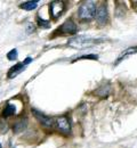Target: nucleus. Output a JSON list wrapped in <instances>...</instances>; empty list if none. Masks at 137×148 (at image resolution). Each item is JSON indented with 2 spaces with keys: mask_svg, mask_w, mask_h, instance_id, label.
<instances>
[{
  "mask_svg": "<svg viewBox=\"0 0 137 148\" xmlns=\"http://www.w3.org/2000/svg\"><path fill=\"white\" fill-rule=\"evenodd\" d=\"M103 42V39H95V38L86 37V36H78V37L71 38L69 40V46L74 47V48H81V47H86V46H90V45H95Z\"/></svg>",
  "mask_w": 137,
  "mask_h": 148,
  "instance_id": "f257e3e1",
  "label": "nucleus"
},
{
  "mask_svg": "<svg viewBox=\"0 0 137 148\" xmlns=\"http://www.w3.org/2000/svg\"><path fill=\"white\" fill-rule=\"evenodd\" d=\"M96 9H97V7H96L95 2H93V1L83 2L79 7V17L81 19H85V21L92 19L95 16V14H96Z\"/></svg>",
  "mask_w": 137,
  "mask_h": 148,
  "instance_id": "f03ea898",
  "label": "nucleus"
},
{
  "mask_svg": "<svg viewBox=\"0 0 137 148\" xmlns=\"http://www.w3.org/2000/svg\"><path fill=\"white\" fill-rule=\"evenodd\" d=\"M32 113L34 115V117L37 119V121L39 122L41 125L46 127V128H52L54 125V119L50 117V116H47L45 114H42L41 112L37 111V110H32Z\"/></svg>",
  "mask_w": 137,
  "mask_h": 148,
  "instance_id": "7ed1b4c3",
  "label": "nucleus"
},
{
  "mask_svg": "<svg viewBox=\"0 0 137 148\" xmlns=\"http://www.w3.org/2000/svg\"><path fill=\"white\" fill-rule=\"evenodd\" d=\"M56 125H57V129L62 132V133H65V134H69L71 132V123H70V120L63 115V116H59V119L56 120Z\"/></svg>",
  "mask_w": 137,
  "mask_h": 148,
  "instance_id": "20e7f679",
  "label": "nucleus"
},
{
  "mask_svg": "<svg viewBox=\"0 0 137 148\" xmlns=\"http://www.w3.org/2000/svg\"><path fill=\"white\" fill-rule=\"evenodd\" d=\"M95 17L99 24H105L109 19V12H107V8L105 5H101L98 6L97 9H96V14H95Z\"/></svg>",
  "mask_w": 137,
  "mask_h": 148,
  "instance_id": "39448f33",
  "label": "nucleus"
},
{
  "mask_svg": "<svg viewBox=\"0 0 137 148\" xmlns=\"http://www.w3.org/2000/svg\"><path fill=\"white\" fill-rule=\"evenodd\" d=\"M49 9L53 18H59L62 15V13L64 12V3L62 1H53L49 5Z\"/></svg>",
  "mask_w": 137,
  "mask_h": 148,
  "instance_id": "423d86ee",
  "label": "nucleus"
},
{
  "mask_svg": "<svg viewBox=\"0 0 137 148\" xmlns=\"http://www.w3.org/2000/svg\"><path fill=\"white\" fill-rule=\"evenodd\" d=\"M59 30H61L63 33H72V34H74V33H77L78 27H77L76 23H74L72 19H67V21H65V22L63 23V25L61 26Z\"/></svg>",
  "mask_w": 137,
  "mask_h": 148,
  "instance_id": "0eeeda50",
  "label": "nucleus"
},
{
  "mask_svg": "<svg viewBox=\"0 0 137 148\" xmlns=\"http://www.w3.org/2000/svg\"><path fill=\"white\" fill-rule=\"evenodd\" d=\"M28 127V119L26 117H22L19 121H16L14 123V127H13V130L15 133H20V132H23L24 130L26 129Z\"/></svg>",
  "mask_w": 137,
  "mask_h": 148,
  "instance_id": "6e6552de",
  "label": "nucleus"
},
{
  "mask_svg": "<svg viewBox=\"0 0 137 148\" xmlns=\"http://www.w3.org/2000/svg\"><path fill=\"white\" fill-rule=\"evenodd\" d=\"M24 64L23 63H19V64H16L15 66H13L12 69H10V71L8 72V77L9 79H13L14 76H16L19 73H21L23 70H24Z\"/></svg>",
  "mask_w": 137,
  "mask_h": 148,
  "instance_id": "1a4fd4ad",
  "label": "nucleus"
},
{
  "mask_svg": "<svg viewBox=\"0 0 137 148\" xmlns=\"http://www.w3.org/2000/svg\"><path fill=\"white\" fill-rule=\"evenodd\" d=\"M38 3H39V1H26L21 5V8L24 10H32L38 7Z\"/></svg>",
  "mask_w": 137,
  "mask_h": 148,
  "instance_id": "9d476101",
  "label": "nucleus"
},
{
  "mask_svg": "<svg viewBox=\"0 0 137 148\" xmlns=\"http://www.w3.org/2000/svg\"><path fill=\"white\" fill-rule=\"evenodd\" d=\"M15 113H16V108H15V106L12 105V104H8V105L5 107V110H3V115H5V116H12V115H14Z\"/></svg>",
  "mask_w": 137,
  "mask_h": 148,
  "instance_id": "9b49d317",
  "label": "nucleus"
},
{
  "mask_svg": "<svg viewBox=\"0 0 137 148\" xmlns=\"http://www.w3.org/2000/svg\"><path fill=\"white\" fill-rule=\"evenodd\" d=\"M135 53H137V47H134V48H129V49H127V50H125L122 54H121V56L118 58V62H120V60H122V59H125L127 56L131 55V54H135Z\"/></svg>",
  "mask_w": 137,
  "mask_h": 148,
  "instance_id": "f8f14e48",
  "label": "nucleus"
},
{
  "mask_svg": "<svg viewBox=\"0 0 137 148\" xmlns=\"http://www.w3.org/2000/svg\"><path fill=\"white\" fill-rule=\"evenodd\" d=\"M17 57H19V53H17L16 49H13V50H10V51L7 54V58H8L9 60H15V59H17Z\"/></svg>",
  "mask_w": 137,
  "mask_h": 148,
  "instance_id": "ddd939ff",
  "label": "nucleus"
},
{
  "mask_svg": "<svg viewBox=\"0 0 137 148\" xmlns=\"http://www.w3.org/2000/svg\"><path fill=\"white\" fill-rule=\"evenodd\" d=\"M8 130V124L6 121L0 120V133H6Z\"/></svg>",
  "mask_w": 137,
  "mask_h": 148,
  "instance_id": "4468645a",
  "label": "nucleus"
},
{
  "mask_svg": "<svg viewBox=\"0 0 137 148\" xmlns=\"http://www.w3.org/2000/svg\"><path fill=\"white\" fill-rule=\"evenodd\" d=\"M81 59H98V56L97 55H85V56L79 57L77 59H74V60H81Z\"/></svg>",
  "mask_w": 137,
  "mask_h": 148,
  "instance_id": "2eb2a0df",
  "label": "nucleus"
},
{
  "mask_svg": "<svg viewBox=\"0 0 137 148\" xmlns=\"http://www.w3.org/2000/svg\"><path fill=\"white\" fill-rule=\"evenodd\" d=\"M31 62H32V58H31V57H28V58L23 62V64H24V65H28V64H29V63H31Z\"/></svg>",
  "mask_w": 137,
  "mask_h": 148,
  "instance_id": "dca6fc26",
  "label": "nucleus"
},
{
  "mask_svg": "<svg viewBox=\"0 0 137 148\" xmlns=\"http://www.w3.org/2000/svg\"><path fill=\"white\" fill-rule=\"evenodd\" d=\"M0 148H1V144H0Z\"/></svg>",
  "mask_w": 137,
  "mask_h": 148,
  "instance_id": "f3484780",
  "label": "nucleus"
}]
</instances>
